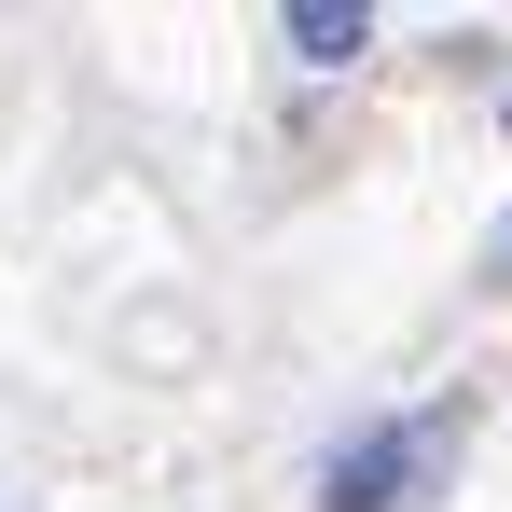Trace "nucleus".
<instances>
[{
	"label": "nucleus",
	"instance_id": "2",
	"mask_svg": "<svg viewBox=\"0 0 512 512\" xmlns=\"http://www.w3.org/2000/svg\"><path fill=\"white\" fill-rule=\"evenodd\" d=\"M277 42H291L305 70H346V56L374 42V14H360V0H291V14H277Z\"/></svg>",
	"mask_w": 512,
	"mask_h": 512
},
{
	"label": "nucleus",
	"instance_id": "1",
	"mask_svg": "<svg viewBox=\"0 0 512 512\" xmlns=\"http://www.w3.org/2000/svg\"><path fill=\"white\" fill-rule=\"evenodd\" d=\"M457 443H471V402H429L416 429H360L319 499H333V512H429L443 471H457Z\"/></svg>",
	"mask_w": 512,
	"mask_h": 512
}]
</instances>
